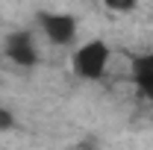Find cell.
Listing matches in <instances>:
<instances>
[{
  "label": "cell",
  "instance_id": "obj_5",
  "mask_svg": "<svg viewBox=\"0 0 153 150\" xmlns=\"http://www.w3.org/2000/svg\"><path fill=\"white\" fill-rule=\"evenodd\" d=\"M106 9H112V12H133L135 6H138V0H100Z\"/></svg>",
  "mask_w": 153,
  "mask_h": 150
},
{
  "label": "cell",
  "instance_id": "obj_4",
  "mask_svg": "<svg viewBox=\"0 0 153 150\" xmlns=\"http://www.w3.org/2000/svg\"><path fill=\"white\" fill-rule=\"evenodd\" d=\"M133 82L147 100H153V50L133 62Z\"/></svg>",
  "mask_w": 153,
  "mask_h": 150
},
{
  "label": "cell",
  "instance_id": "obj_6",
  "mask_svg": "<svg viewBox=\"0 0 153 150\" xmlns=\"http://www.w3.org/2000/svg\"><path fill=\"white\" fill-rule=\"evenodd\" d=\"M15 127V115H12V109H6V106H0V132L12 130Z\"/></svg>",
  "mask_w": 153,
  "mask_h": 150
},
{
  "label": "cell",
  "instance_id": "obj_3",
  "mask_svg": "<svg viewBox=\"0 0 153 150\" xmlns=\"http://www.w3.org/2000/svg\"><path fill=\"white\" fill-rule=\"evenodd\" d=\"M3 53L9 62H15L18 68H33L38 65V44L33 33L27 30H18V33H9L6 41H3Z\"/></svg>",
  "mask_w": 153,
  "mask_h": 150
},
{
  "label": "cell",
  "instance_id": "obj_2",
  "mask_svg": "<svg viewBox=\"0 0 153 150\" xmlns=\"http://www.w3.org/2000/svg\"><path fill=\"white\" fill-rule=\"evenodd\" d=\"M38 30L44 38L56 47H68L74 44L76 33H79V21L71 12H38Z\"/></svg>",
  "mask_w": 153,
  "mask_h": 150
},
{
  "label": "cell",
  "instance_id": "obj_1",
  "mask_svg": "<svg viewBox=\"0 0 153 150\" xmlns=\"http://www.w3.org/2000/svg\"><path fill=\"white\" fill-rule=\"evenodd\" d=\"M109 62H112V47L103 38H88L74 50L71 71L85 82H94V79H103V74L109 71Z\"/></svg>",
  "mask_w": 153,
  "mask_h": 150
}]
</instances>
